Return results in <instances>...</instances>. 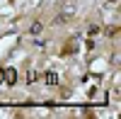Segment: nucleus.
I'll list each match as a JSON object with an SVG mask.
<instances>
[{"label": "nucleus", "mask_w": 121, "mask_h": 119, "mask_svg": "<svg viewBox=\"0 0 121 119\" xmlns=\"http://www.w3.org/2000/svg\"><path fill=\"white\" fill-rule=\"evenodd\" d=\"M29 32H32V34H39V32H41V24H39V22H34V24H32V29H29Z\"/></svg>", "instance_id": "f03ea898"}, {"label": "nucleus", "mask_w": 121, "mask_h": 119, "mask_svg": "<svg viewBox=\"0 0 121 119\" xmlns=\"http://www.w3.org/2000/svg\"><path fill=\"white\" fill-rule=\"evenodd\" d=\"M75 15V5L73 3H68L63 10H60V17H58V22H63V19H68V17H73Z\"/></svg>", "instance_id": "f257e3e1"}, {"label": "nucleus", "mask_w": 121, "mask_h": 119, "mask_svg": "<svg viewBox=\"0 0 121 119\" xmlns=\"http://www.w3.org/2000/svg\"><path fill=\"white\" fill-rule=\"evenodd\" d=\"M7 83H15V71H7Z\"/></svg>", "instance_id": "7ed1b4c3"}]
</instances>
